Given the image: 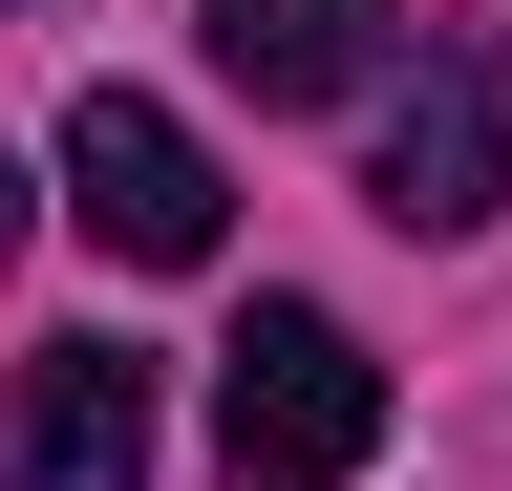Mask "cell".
<instances>
[{
	"mask_svg": "<svg viewBox=\"0 0 512 491\" xmlns=\"http://www.w3.org/2000/svg\"><path fill=\"white\" fill-rule=\"evenodd\" d=\"M363 449H384V363L320 321V299H256L214 342V470L235 491H342Z\"/></svg>",
	"mask_w": 512,
	"mask_h": 491,
	"instance_id": "1",
	"label": "cell"
},
{
	"mask_svg": "<svg viewBox=\"0 0 512 491\" xmlns=\"http://www.w3.org/2000/svg\"><path fill=\"white\" fill-rule=\"evenodd\" d=\"M363 193H384V235H491L512 214V65L491 43H427V86L384 107Z\"/></svg>",
	"mask_w": 512,
	"mask_h": 491,
	"instance_id": "2",
	"label": "cell"
},
{
	"mask_svg": "<svg viewBox=\"0 0 512 491\" xmlns=\"http://www.w3.org/2000/svg\"><path fill=\"white\" fill-rule=\"evenodd\" d=\"M64 193H86V235H107V257H150V278H192V257H214V214H235L214 150H192L150 86H86V107H64Z\"/></svg>",
	"mask_w": 512,
	"mask_h": 491,
	"instance_id": "3",
	"label": "cell"
},
{
	"mask_svg": "<svg viewBox=\"0 0 512 491\" xmlns=\"http://www.w3.org/2000/svg\"><path fill=\"white\" fill-rule=\"evenodd\" d=\"M0 491H150V363L128 342H43L0 406Z\"/></svg>",
	"mask_w": 512,
	"mask_h": 491,
	"instance_id": "4",
	"label": "cell"
},
{
	"mask_svg": "<svg viewBox=\"0 0 512 491\" xmlns=\"http://www.w3.org/2000/svg\"><path fill=\"white\" fill-rule=\"evenodd\" d=\"M192 22H214V65H235L256 107H342V86L384 65L406 0H192Z\"/></svg>",
	"mask_w": 512,
	"mask_h": 491,
	"instance_id": "5",
	"label": "cell"
},
{
	"mask_svg": "<svg viewBox=\"0 0 512 491\" xmlns=\"http://www.w3.org/2000/svg\"><path fill=\"white\" fill-rule=\"evenodd\" d=\"M22 235H43V193H22V150H0V257H22Z\"/></svg>",
	"mask_w": 512,
	"mask_h": 491,
	"instance_id": "6",
	"label": "cell"
}]
</instances>
